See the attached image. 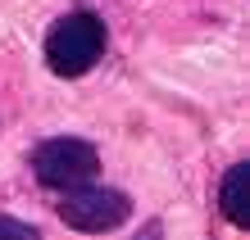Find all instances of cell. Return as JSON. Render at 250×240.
Wrapping results in <instances>:
<instances>
[{
	"label": "cell",
	"mask_w": 250,
	"mask_h": 240,
	"mask_svg": "<svg viewBox=\"0 0 250 240\" xmlns=\"http://www.w3.org/2000/svg\"><path fill=\"white\" fill-rule=\"evenodd\" d=\"M105 55V23L96 14H64L46 37V64L60 77H82Z\"/></svg>",
	"instance_id": "cell-1"
},
{
	"label": "cell",
	"mask_w": 250,
	"mask_h": 240,
	"mask_svg": "<svg viewBox=\"0 0 250 240\" xmlns=\"http://www.w3.org/2000/svg\"><path fill=\"white\" fill-rule=\"evenodd\" d=\"M0 240H37V227L14 222V218H0Z\"/></svg>",
	"instance_id": "cell-5"
},
{
	"label": "cell",
	"mask_w": 250,
	"mask_h": 240,
	"mask_svg": "<svg viewBox=\"0 0 250 240\" xmlns=\"http://www.w3.org/2000/svg\"><path fill=\"white\" fill-rule=\"evenodd\" d=\"M127 213H132V204H127L123 190H105V186H91V182L68 186L64 200H60V222L73 231H86V236L123 227Z\"/></svg>",
	"instance_id": "cell-2"
},
{
	"label": "cell",
	"mask_w": 250,
	"mask_h": 240,
	"mask_svg": "<svg viewBox=\"0 0 250 240\" xmlns=\"http://www.w3.org/2000/svg\"><path fill=\"white\" fill-rule=\"evenodd\" d=\"M218 208L232 227H250V163H232L218 186Z\"/></svg>",
	"instance_id": "cell-4"
},
{
	"label": "cell",
	"mask_w": 250,
	"mask_h": 240,
	"mask_svg": "<svg viewBox=\"0 0 250 240\" xmlns=\"http://www.w3.org/2000/svg\"><path fill=\"white\" fill-rule=\"evenodd\" d=\"M32 172L41 186L50 190H68V186H82L100 172V154L96 145H86L78 136H55V141H41L37 154H32Z\"/></svg>",
	"instance_id": "cell-3"
}]
</instances>
